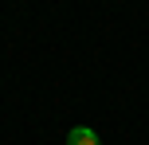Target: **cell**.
<instances>
[{"label": "cell", "instance_id": "cell-1", "mask_svg": "<svg viewBox=\"0 0 149 145\" xmlns=\"http://www.w3.org/2000/svg\"><path fill=\"white\" fill-rule=\"evenodd\" d=\"M67 145H102L98 141V130H90V126H74L67 133Z\"/></svg>", "mask_w": 149, "mask_h": 145}]
</instances>
